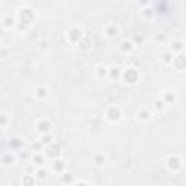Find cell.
Here are the masks:
<instances>
[{"instance_id": "cell-4", "label": "cell", "mask_w": 186, "mask_h": 186, "mask_svg": "<svg viewBox=\"0 0 186 186\" xmlns=\"http://www.w3.org/2000/svg\"><path fill=\"white\" fill-rule=\"evenodd\" d=\"M170 166H172V167H177V166H179V161H177L176 158H170Z\"/></svg>"}, {"instance_id": "cell-3", "label": "cell", "mask_w": 186, "mask_h": 186, "mask_svg": "<svg viewBox=\"0 0 186 186\" xmlns=\"http://www.w3.org/2000/svg\"><path fill=\"white\" fill-rule=\"evenodd\" d=\"M109 115H111V118H112V119H115V118H118V111H115V109H111Z\"/></svg>"}, {"instance_id": "cell-6", "label": "cell", "mask_w": 186, "mask_h": 186, "mask_svg": "<svg viewBox=\"0 0 186 186\" xmlns=\"http://www.w3.org/2000/svg\"><path fill=\"white\" fill-rule=\"evenodd\" d=\"M80 186H86V185H80Z\"/></svg>"}, {"instance_id": "cell-5", "label": "cell", "mask_w": 186, "mask_h": 186, "mask_svg": "<svg viewBox=\"0 0 186 186\" xmlns=\"http://www.w3.org/2000/svg\"><path fill=\"white\" fill-rule=\"evenodd\" d=\"M41 130H42V131L48 130V124H41Z\"/></svg>"}, {"instance_id": "cell-2", "label": "cell", "mask_w": 186, "mask_h": 186, "mask_svg": "<svg viewBox=\"0 0 186 186\" xmlns=\"http://www.w3.org/2000/svg\"><path fill=\"white\" fill-rule=\"evenodd\" d=\"M185 61H186V58H185V57H179V58H177V67H179V68H182Z\"/></svg>"}, {"instance_id": "cell-1", "label": "cell", "mask_w": 186, "mask_h": 186, "mask_svg": "<svg viewBox=\"0 0 186 186\" xmlns=\"http://www.w3.org/2000/svg\"><path fill=\"white\" fill-rule=\"evenodd\" d=\"M135 77H137V74H135L134 70H128V71H127V80H128V81L132 83V81L135 80Z\"/></svg>"}]
</instances>
